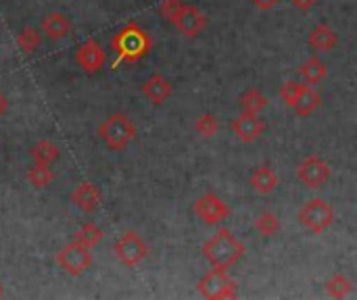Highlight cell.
I'll use <instances>...</instances> for the list:
<instances>
[{
    "label": "cell",
    "mask_w": 357,
    "mask_h": 300,
    "mask_svg": "<svg viewBox=\"0 0 357 300\" xmlns=\"http://www.w3.org/2000/svg\"><path fill=\"white\" fill-rule=\"evenodd\" d=\"M310 46L314 50H322V52H328V50H335L337 44H339V35L335 29H331L326 23H320L312 29L310 38H307Z\"/></svg>",
    "instance_id": "e0dca14e"
},
{
    "label": "cell",
    "mask_w": 357,
    "mask_h": 300,
    "mask_svg": "<svg viewBox=\"0 0 357 300\" xmlns=\"http://www.w3.org/2000/svg\"><path fill=\"white\" fill-rule=\"evenodd\" d=\"M320 104H322V96H320L314 88L305 86V88H303V92L299 94L297 102L293 104V111H295L299 117H310V115L320 106Z\"/></svg>",
    "instance_id": "ac0fdd59"
},
{
    "label": "cell",
    "mask_w": 357,
    "mask_h": 300,
    "mask_svg": "<svg viewBox=\"0 0 357 300\" xmlns=\"http://www.w3.org/2000/svg\"><path fill=\"white\" fill-rule=\"evenodd\" d=\"M176 25V29L180 33H184L186 38H197L205 27H207V17L192 4H182V8L178 10V15L172 21Z\"/></svg>",
    "instance_id": "30bf717a"
},
{
    "label": "cell",
    "mask_w": 357,
    "mask_h": 300,
    "mask_svg": "<svg viewBox=\"0 0 357 300\" xmlns=\"http://www.w3.org/2000/svg\"><path fill=\"white\" fill-rule=\"evenodd\" d=\"M42 44V35L36 27H23L17 35V46L25 52V54H33Z\"/></svg>",
    "instance_id": "d4e9b609"
},
{
    "label": "cell",
    "mask_w": 357,
    "mask_h": 300,
    "mask_svg": "<svg viewBox=\"0 0 357 300\" xmlns=\"http://www.w3.org/2000/svg\"><path fill=\"white\" fill-rule=\"evenodd\" d=\"M197 292L209 300L236 299V282L230 280L224 269H211L197 282Z\"/></svg>",
    "instance_id": "5b68a950"
},
{
    "label": "cell",
    "mask_w": 357,
    "mask_h": 300,
    "mask_svg": "<svg viewBox=\"0 0 357 300\" xmlns=\"http://www.w3.org/2000/svg\"><path fill=\"white\" fill-rule=\"evenodd\" d=\"M151 48H153L151 35L138 23H128L111 38V50L117 54L113 67L121 63H138L151 52Z\"/></svg>",
    "instance_id": "6da1fadb"
},
{
    "label": "cell",
    "mask_w": 357,
    "mask_h": 300,
    "mask_svg": "<svg viewBox=\"0 0 357 300\" xmlns=\"http://www.w3.org/2000/svg\"><path fill=\"white\" fill-rule=\"evenodd\" d=\"M297 219L307 232L318 236V234H324L335 223V209L324 198H312L299 209Z\"/></svg>",
    "instance_id": "277c9868"
},
{
    "label": "cell",
    "mask_w": 357,
    "mask_h": 300,
    "mask_svg": "<svg viewBox=\"0 0 357 300\" xmlns=\"http://www.w3.org/2000/svg\"><path fill=\"white\" fill-rule=\"evenodd\" d=\"M192 209H195V215L207 226H220L230 215V207L213 192L203 194L201 198H197Z\"/></svg>",
    "instance_id": "9c48e42d"
},
{
    "label": "cell",
    "mask_w": 357,
    "mask_h": 300,
    "mask_svg": "<svg viewBox=\"0 0 357 300\" xmlns=\"http://www.w3.org/2000/svg\"><path fill=\"white\" fill-rule=\"evenodd\" d=\"M351 292H354V282L343 274H337L326 282V294L333 299H347Z\"/></svg>",
    "instance_id": "603a6c76"
},
{
    "label": "cell",
    "mask_w": 357,
    "mask_h": 300,
    "mask_svg": "<svg viewBox=\"0 0 357 300\" xmlns=\"http://www.w3.org/2000/svg\"><path fill=\"white\" fill-rule=\"evenodd\" d=\"M100 240H102V230L98 226H94L92 221H86L77 230V236H75V242H79V244H84L88 248H94Z\"/></svg>",
    "instance_id": "484cf974"
},
{
    "label": "cell",
    "mask_w": 357,
    "mask_h": 300,
    "mask_svg": "<svg viewBox=\"0 0 357 300\" xmlns=\"http://www.w3.org/2000/svg\"><path fill=\"white\" fill-rule=\"evenodd\" d=\"M270 100L264 92L251 88L247 90L243 96H241V106H243V113H249V115H259L264 109H268Z\"/></svg>",
    "instance_id": "44dd1931"
},
{
    "label": "cell",
    "mask_w": 357,
    "mask_h": 300,
    "mask_svg": "<svg viewBox=\"0 0 357 300\" xmlns=\"http://www.w3.org/2000/svg\"><path fill=\"white\" fill-rule=\"evenodd\" d=\"M115 257L119 259L121 265H126L128 269H134V267H138L149 257V244L142 240L140 234L126 232L115 242Z\"/></svg>",
    "instance_id": "8992f818"
},
{
    "label": "cell",
    "mask_w": 357,
    "mask_h": 300,
    "mask_svg": "<svg viewBox=\"0 0 357 300\" xmlns=\"http://www.w3.org/2000/svg\"><path fill=\"white\" fill-rule=\"evenodd\" d=\"M278 186H280V177H278V173H276L270 165L257 167V169L253 171V175H251V188H253V192L259 194V196L272 194Z\"/></svg>",
    "instance_id": "9a60e30c"
},
{
    "label": "cell",
    "mask_w": 357,
    "mask_h": 300,
    "mask_svg": "<svg viewBox=\"0 0 357 300\" xmlns=\"http://www.w3.org/2000/svg\"><path fill=\"white\" fill-rule=\"evenodd\" d=\"M255 230L264 236V238H274L280 232V219L276 213L272 211H261L255 219Z\"/></svg>",
    "instance_id": "7402d4cb"
},
{
    "label": "cell",
    "mask_w": 357,
    "mask_h": 300,
    "mask_svg": "<svg viewBox=\"0 0 357 300\" xmlns=\"http://www.w3.org/2000/svg\"><path fill=\"white\" fill-rule=\"evenodd\" d=\"M98 136L107 144L109 150L121 152V150H126L134 142V138H136V125H134V121L128 115L115 113V115L107 117L100 123Z\"/></svg>",
    "instance_id": "3957f363"
},
{
    "label": "cell",
    "mask_w": 357,
    "mask_h": 300,
    "mask_svg": "<svg viewBox=\"0 0 357 300\" xmlns=\"http://www.w3.org/2000/svg\"><path fill=\"white\" fill-rule=\"evenodd\" d=\"M230 129H232V134H234L241 142L251 144V142H255V140H259V138L264 136L266 123H264V119H259V115L243 113V115H238L236 119H232Z\"/></svg>",
    "instance_id": "7c38bea8"
},
{
    "label": "cell",
    "mask_w": 357,
    "mask_h": 300,
    "mask_svg": "<svg viewBox=\"0 0 357 300\" xmlns=\"http://www.w3.org/2000/svg\"><path fill=\"white\" fill-rule=\"evenodd\" d=\"M29 157H31L33 163L52 165V163L61 157V148H59V144H54V142H50V140H42V142H38L36 146H31Z\"/></svg>",
    "instance_id": "d6986e66"
},
{
    "label": "cell",
    "mask_w": 357,
    "mask_h": 300,
    "mask_svg": "<svg viewBox=\"0 0 357 300\" xmlns=\"http://www.w3.org/2000/svg\"><path fill=\"white\" fill-rule=\"evenodd\" d=\"M52 180H54V171L50 169V165L33 163V167H29V171H27V182L38 190L46 188Z\"/></svg>",
    "instance_id": "cb8c5ba5"
},
{
    "label": "cell",
    "mask_w": 357,
    "mask_h": 300,
    "mask_svg": "<svg viewBox=\"0 0 357 300\" xmlns=\"http://www.w3.org/2000/svg\"><path fill=\"white\" fill-rule=\"evenodd\" d=\"M278 2H280V0H253L255 8H259V10H270V8H274Z\"/></svg>",
    "instance_id": "4dcf8cb0"
},
{
    "label": "cell",
    "mask_w": 357,
    "mask_h": 300,
    "mask_svg": "<svg viewBox=\"0 0 357 300\" xmlns=\"http://www.w3.org/2000/svg\"><path fill=\"white\" fill-rule=\"evenodd\" d=\"M75 61H77V65L82 67L84 73L92 75V73H98V71L105 67V63H107V52L102 50V46H100L98 42L86 40V42L77 48Z\"/></svg>",
    "instance_id": "8fae6325"
},
{
    "label": "cell",
    "mask_w": 357,
    "mask_h": 300,
    "mask_svg": "<svg viewBox=\"0 0 357 300\" xmlns=\"http://www.w3.org/2000/svg\"><path fill=\"white\" fill-rule=\"evenodd\" d=\"M172 84H169V79H165L161 73H153L146 81H144V86H142V94H144V98L151 102V104H155V106H159V104H163L169 96H172Z\"/></svg>",
    "instance_id": "4fadbf2b"
},
{
    "label": "cell",
    "mask_w": 357,
    "mask_h": 300,
    "mask_svg": "<svg viewBox=\"0 0 357 300\" xmlns=\"http://www.w3.org/2000/svg\"><path fill=\"white\" fill-rule=\"evenodd\" d=\"M195 129H197V134H199L201 138L211 140V138H215V134L220 132V123H218V119H215L211 113H207V115H201V117L197 119Z\"/></svg>",
    "instance_id": "4316f807"
},
{
    "label": "cell",
    "mask_w": 357,
    "mask_h": 300,
    "mask_svg": "<svg viewBox=\"0 0 357 300\" xmlns=\"http://www.w3.org/2000/svg\"><path fill=\"white\" fill-rule=\"evenodd\" d=\"M247 253V246L232 236L230 230H220L213 238H209L203 244V257L213 269H224L228 271L234 267Z\"/></svg>",
    "instance_id": "7a4b0ae2"
},
{
    "label": "cell",
    "mask_w": 357,
    "mask_h": 300,
    "mask_svg": "<svg viewBox=\"0 0 357 300\" xmlns=\"http://www.w3.org/2000/svg\"><path fill=\"white\" fill-rule=\"evenodd\" d=\"M42 31H44V35H48L54 42L56 40H63L71 31V21H69V17L65 13H59V10L48 13L42 19Z\"/></svg>",
    "instance_id": "2e32d148"
},
{
    "label": "cell",
    "mask_w": 357,
    "mask_h": 300,
    "mask_svg": "<svg viewBox=\"0 0 357 300\" xmlns=\"http://www.w3.org/2000/svg\"><path fill=\"white\" fill-rule=\"evenodd\" d=\"M297 177L305 188L318 190L322 186L328 184V180L333 177V169L331 165L320 159L318 155H310L307 159L301 161V165L297 167Z\"/></svg>",
    "instance_id": "ba28073f"
},
{
    "label": "cell",
    "mask_w": 357,
    "mask_h": 300,
    "mask_svg": "<svg viewBox=\"0 0 357 300\" xmlns=\"http://www.w3.org/2000/svg\"><path fill=\"white\" fill-rule=\"evenodd\" d=\"M2 294H4V290H2V284H0V297H2Z\"/></svg>",
    "instance_id": "d6a6232c"
},
{
    "label": "cell",
    "mask_w": 357,
    "mask_h": 300,
    "mask_svg": "<svg viewBox=\"0 0 357 300\" xmlns=\"http://www.w3.org/2000/svg\"><path fill=\"white\" fill-rule=\"evenodd\" d=\"M326 75H328V67H326L318 56L307 58V61L303 63V67H301V77L305 79V84H307V86H316V84H320Z\"/></svg>",
    "instance_id": "ffe728a7"
},
{
    "label": "cell",
    "mask_w": 357,
    "mask_h": 300,
    "mask_svg": "<svg viewBox=\"0 0 357 300\" xmlns=\"http://www.w3.org/2000/svg\"><path fill=\"white\" fill-rule=\"evenodd\" d=\"M303 88H305V86H301V84H297V81H289V84H284V86L280 88V98H282L289 106H293V104L297 102L299 94L303 92Z\"/></svg>",
    "instance_id": "83f0119b"
},
{
    "label": "cell",
    "mask_w": 357,
    "mask_h": 300,
    "mask_svg": "<svg viewBox=\"0 0 357 300\" xmlns=\"http://www.w3.org/2000/svg\"><path fill=\"white\" fill-rule=\"evenodd\" d=\"M291 2H293L295 8H299V10H303V13H310V10L316 6L318 0H291Z\"/></svg>",
    "instance_id": "f546056e"
},
{
    "label": "cell",
    "mask_w": 357,
    "mask_h": 300,
    "mask_svg": "<svg viewBox=\"0 0 357 300\" xmlns=\"http://www.w3.org/2000/svg\"><path fill=\"white\" fill-rule=\"evenodd\" d=\"M182 4H184L182 0H163V2L159 4V13H161L169 23H172V21H174V17L178 15V10L182 8Z\"/></svg>",
    "instance_id": "f1b7e54d"
},
{
    "label": "cell",
    "mask_w": 357,
    "mask_h": 300,
    "mask_svg": "<svg viewBox=\"0 0 357 300\" xmlns=\"http://www.w3.org/2000/svg\"><path fill=\"white\" fill-rule=\"evenodd\" d=\"M90 251L92 248H88L79 242H71L56 253L54 261L65 274L75 278V276H82L92 265V253Z\"/></svg>",
    "instance_id": "52a82bcc"
},
{
    "label": "cell",
    "mask_w": 357,
    "mask_h": 300,
    "mask_svg": "<svg viewBox=\"0 0 357 300\" xmlns=\"http://www.w3.org/2000/svg\"><path fill=\"white\" fill-rule=\"evenodd\" d=\"M71 203L82 211V213H94L100 207V190L90 184L84 182L79 184L73 192H71Z\"/></svg>",
    "instance_id": "5bb4252c"
},
{
    "label": "cell",
    "mask_w": 357,
    "mask_h": 300,
    "mask_svg": "<svg viewBox=\"0 0 357 300\" xmlns=\"http://www.w3.org/2000/svg\"><path fill=\"white\" fill-rule=\"evenodd\" d=\"M6 111H8V100H6V96L0 94V117L6 115Z\"/></svg>",
    "instance_id": "1f68e13d"
}]
</instances>
